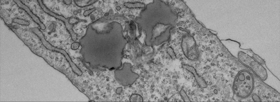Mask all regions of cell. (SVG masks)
Here are the masks:
<instances>
[{"mask_svg": "<svg viewBox=\"0 0 280 102\" xmlns=\"http://www.w3.org/2000/svg\"><path fill=\"white\" fill-rule=\"evenodd\" d=\"M233 84V89L235 95L240 98H246L252 92L254 78L249 72L242 71L237 74Z\"/></svg>", "mask_w": 280, "mask_h": 102, "instance_id": "cell-1", "label": "cell"}, {"mask_svg": "<svg viewBox=\"0 0 280 102\" xmlns=\"http://www.w3.org/2000/svg\"><path fill=\"white\" fill-rule=\"evenodd\" d=\"M181 47L184 55L189 60L194 61L198 59L199 51L195 41L192 36L186 34L183 36Z\"/></svg>", "mask_w": 280, "mask_h": 102, "instance_id": "cell-2", "label": "cell"}, {"mask_svg": "<svg viewBox=\"0 0 280 102\" xmlns=\"http://www.w3.org/2000/svg\"><path fill=\"white\" fill-rule=\"evenodd\" d=\"M123 68L115 72L116 79L121 85L128 86L133 83L139 77L138 74L132 72L130 68Z\"/></svg>", "mask_w": 280, "mask_h": 102, "instance_id": "cell-3", "label": "cell"}, {"mask_svg": "<svg viewBox=\"0 0 280 102\" xmlns=\"http://www.w3.org/2000/svg\"><path fill=\"white\" fill-rule=\"evenodd\" d=\"M183 68L191 73L194 76L196 82L199 86L202 88H205L207 87V84L205 80L197 73L196 71L193 66L187 65H184Z\"/></svg>", "mask_w": 280, "mask_h": 102, "instance_id": "cell-4", "label": "cell"}, {"mask_svg": "<svg viewBox=\"0 0 280 102\" xmlns=\"http://www.w3.org/2000/svg\"><path fill=\"white\" fill-rule=\"evenodd\" d=\"M180 94L182 99L185 102L191 101L189 98L184 89H181L180 91Z\"/></svg>", "mask_w": 280, "mask_h": 102, "instance_id": "cell-5", "label": "cell"}, {"mask_svg": "<svg viewBox=\"0 0 280 102\" xmlns=\"http://www.w3.org/2000/svg\"><path fill=\"white\" fill-rule=\"evenodd\" d=\"M125 5L129 8L144 7H145L144 4L139 3H125Z\"/></svg>", "mask_w": 280, "mask_h": 102, "instance_id": "cell-6", "label": "cell"}]
</instances>
